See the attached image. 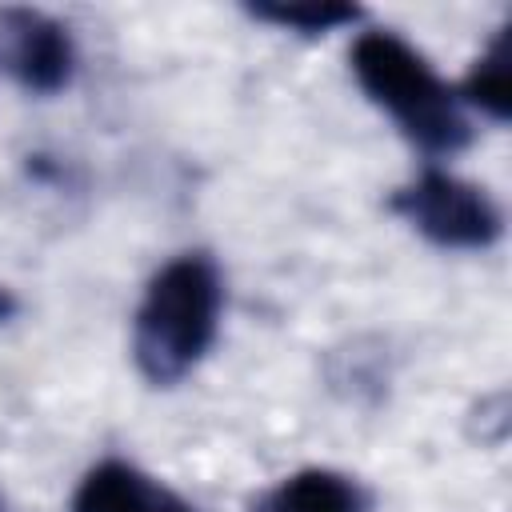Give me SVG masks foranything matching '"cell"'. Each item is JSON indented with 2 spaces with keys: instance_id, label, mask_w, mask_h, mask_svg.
<instances>
[{
  "instance_id": "obj_1",
  "label": "cell",
  "mask_w": 512,
  "mask_h": 512,
  "mask_svg": "<svg viewBox=\"0 0 512 512\" xmlns=\"http://www.w3.org/2000/svg\"><path fill=\"white\" fill-rule=\"evenodd\" d=\"M224 308V280L208 252H184L168 260L144 288L132 316L136 372L156 384H180L216 344Z\"/></svg>"
},
{
  "instance_id": "obj_2",
  "label": "cell",
  "mask_w": 512,
  "mask_h": 512,
  "mask_svg": "<svg viewBox=\"0 0 512 512\" xmlns=\"http://www.w3.org/2000/svg\"><path fill=\"white\" fill-rule=\"evenodd\" d=\"M352 76L420 152L456 156L472 144V124L456 88H448V80H440L404 36L388 28L360 32L352 44Z\"/></svg>"
},
{
  "instance_id": "obj_3",
  "label": "cell",
  "mask_w": 512,
  "mask_h": 512,
  "mask_svg": "<svg viewBox=\"0 0 512 512\" xmlns=\"http://www.w3.org/2000/svg\"><path fill=\"white\" fill-rule=\"evenodd\" d=\"M388 208L428 244L452 252H484L504 236L500 204L480 184L444 168H424L416 180L388 196Z\"/></svg>"
},
{
  "instance_id": "obj_4",
  "label": "cell",
  "mask_w": 512,
  "mask_h": 512,
  "mask_svg": "<svg viewBox=\"0 0 512 512\" xmlns=\"http://www.w3.org/2000/svg\"><path fill=\"white\" fill-rule=\"evenodd\" d=\"M0 72L32 96H56L76 76L72 32L40 8H0Z\"/></svg>"
},
{
  "instance_id": "obj_5",
  "label": "cell",
  "mask_w": 512,
  "mask_h": 512,
  "mask_svg": "<svg viewBox=\"0 0 512 512\" xmlns=\"http://www.w3.org/2000/svg\"><path fill=\"white\" fill-rule=\"evenodd\" d=\"M72 512H196V508L128 460H100L76 484Z\"/></svg>"
},
{
  "instance_id": "obj_6",
  "label": "cell",
  "mask_w": 512,
  "mask_h": 512,
  "mask_svg": "<svg viewBox=\"0 0 512 512\" xmlns=\"http://www.w3.org/2000/svg\"><path fill=\"white\" fill-rule=\"evenodd\" d=\"M248 512H372V496L336 468H300L256 496Z\"/></svg>"
},
{
  "instance_id": "obj_7",
  "label": "cell",
  "mask_w": 512,
  "mask_h": 512,
  "mask_svg": "<svg viewBox=\"0 0 512 512\" xmlns=\"http://www.w3.org/2000/svg\"><path fill=\"white\" fill-rule=\"evenodd\" d=\"M456 96H460V104L480 108L496 124H504L512 116V52H508V28H500L492 36V44L480 52V60L472 64V72L456 88Z\"/></svg>"
},
{
  "instance_id": "obj_8",
  "label": "cell",
  "mask_w": 512,
  "mask_h": 512,
  "mask_svg": "<svg viewBox=\"0 0 512 512\" xmlns=\"http://www.w3.org/2000/svg\"><path fill=\"white\" fill-rule=\"evenodd\" d=\"M248 16L260 24L300 32V36H324L344 24H356L360 8L344 0H304V4H248Z\"/></svg>"
},
{
  "instance_id": "obj_9",
  "label": "cell",
  "mask_w": 512,
  "mask_h": 512,
  "mask_svg": "<svg viewBox=\"0 0 512 512\" xmlns=\"http://www.w3.org/2000/svg\"><path fill=\"white\" fill-rule=\"evenodd\" d=\"M16 312H20V300H16V296H12V292L0 284V324H8Z\"/></svg>"
},
{
  "instance_id": "obj_10",
  "label": "cell",
  "mask_w": 512,
  "mask_h": 512,
  "mask_svg": "<svg viewBox=\"0 0 512 512\" xmlns=\"http://www.w3.org/2000/svg\"><path fill=\"white\" fill-rule=\"evenodd\" d=\"M0 512H8V500H4V492H0Z\"/></svg>"
}]
</instances>
